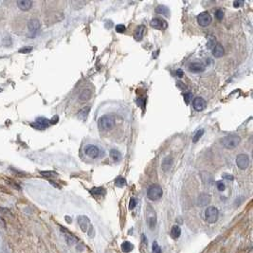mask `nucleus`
Masks as SVG:
<instances>
[{
    "instance_id": "1",
    "label": "nucleus",
    "mask_w": 253,
    "mask_h": 253,
    "mask_svg": "<svg viewBox=\"0 0 253 253\" xmlns=\"http://www.w3.org/2000/svg\"><path fill=\"white\" fill-rule=\"evenodd\" d=\"M78 224L80 228L84 233H87L89 237H94V228H93L92 225L90 223V220L88 217L84 216V215H81L78 217Z\"/></svg>"
},
{
    "instance_id": "2",
    "label": "nucleus",
    "mask_w": 253,
    "mask_h": 253,
    "mask_svg": "<svg viewBox=\"0 0 253 253\" xmlns=\"http://www.w3.org/2000/svg\"><path fill=\"white\" fill-rule=\"evenodd\" d=\"M115 125V118L111 115L102 116L98 120V126L102 131H108Z\"/></svg>"
},
{
    "instance_id": "3",
    "label": "nucleus",
    "mask_w": 253,
    "mask_h": 253,
    "mask_svg": "<svg viewBox=\"0 0 253 253\" xmlns=\"http://www.w3.org/2000/svg\"><path fill=\"white\" fill-rule=\"evenodd\" d=\"M241 139L236 135H229L221 139L222 145L227 149H234L240 143Z\"/></svg>"
},
{
    "instance_id": "4",
    "label": "nucleus",
    "mask_w": 253,
    "mask_h": 253,
    "mask_svg": "<svg viewBox=\"0 0 253 253\" xmlns=\"http://www.w3.org/2000/svg\"><path fill=\"white\" fill-rule=\"evenodd\" d=\"M162 194H163L162 188L157 184L151 185L147 191V197L152 201H157L158 199H160L162 197Z\"/></svg>"
},
{
    "instance_id": "5",
    "label": "nucleus",
    "mask_w": 253,
    "mask_h": 253,
    "mask_svg": "<svg viewBox=\"0 0 253 253\" xmlns=\"http://www.w3.org/2000/svg\"><path fill=\"white\" fill-rule=\"evenodd\" d=\"M219 210L215 207H208L205 210V219L210 224H213L218 220Z\"/></svg>"
},
{
    "instance_id": "6",
    "label": "nucleus",
    "mask_w": 253,
    "mask_h": 253,
    "mask_svg": "<svg viewBox=\"0 0 253 253\" xmlns=\"http://www.w3.org/2000/svg\"><path fill=\"white\" fill-rule=\"evenodd\" d=\"M61 228V231L63 232L64 234V237H65V242H67L69 246H72V245H75V244H77L79 242L78 238L74 235L73 233H71L70 231H68L67 228H63V227H60Z\"/></svg>"
},
{
    "instance_id": "7",
    "label": "nucleus",
    "mask_w": 253,
    "mask_h": 253,
    "mask_svg": "<svg viewBox=\"0 0 253 253\" xmlns=\"http://www.w3.org/2000/svg\"><path fill=\"white\" fill-rule=\"evenodd\" d=\"M212 18L208 12H203L197 16V22L201 27H208L210 25Z\"/></svg>"
},
{
    "instance_id": "8",
    "label": "nucleus",
    "mask_w": 253,
    "mask_h": 253,
    "mask_svg": "<svg viewBox=\"0 0 253 253\" xmlns=\"http://www.w3.org/2000/svg\"><path fill=\"white\" fill-rule=\"evenodd\" d=\"M50 124V120L46 119V118H38L34 123H32L30 125L33 127L34 129L37 130H44L46 128H48Z\"/></svg>"
},
{
    "instance_id": "9",
    "label": "nucleus",
    "mask_w": 253,
    "mask_h": 253,
    "mask_svg": "<svg viewBox=\"0 0 253 253\" xmlns=\"http://www.w3.org/2000/svg\"><path fill=\"white\" fill-rule=\"evenodd\" d=\"M236 164L237 166L242 169V170H246V169L249 166V158L245 154H238L236 157Z\"/></svg>"
},
{
    "instance_id": "10",
    "label": "nucleus",
    "mask_w": 253,
    "mask_h": 253,
    "mask_svg": "<svg viewBox=\"0 0 253 253\" xmlns=\"http://www.w3.org/2000/svg\"><path fill=\"white\" fill-rule=\"evenodd\" d=\"M206 106H207V102H206V101L203 99V98L201 97H196L194 99L193 101V107L194 109L196 110V111H203Z\"/></svg>"
},
{
    "instance_id": "11",
    "label": "nucleus",
    "mask_w": 253,
    "mask_h": 253,
    "mask_svg": "<svg viewBox=\"0 0 253 253\" xmlns=\"http://www.w3.org/2000/svg\"><path fill=\"white\" fill-rule=\"evenodd\" d=\"M86 154L91 158H97L100 157L101 151L95 145H89V146H87L86 148Z\"/></svg>"
},
{
    "instance_id": "12",
    "label": "nucleus",
    "mask_w": 253,
    "mask_h": 253,
    "mask_svg": "<svg viewBox=\"0 0 253 253\" xmlns=\"http://www.w3.org/2000/svg\"><path fill=\"white\" fill-rule=\"evenodd\" d=\"M40 27H41V24L38 19H31L28 23V28H29V30L31 33H33V34H35L36 32L39 30Z\"/></svg>"
},
{
    "instance_id": "13",
    "label": "nucleus",
    "mask_w": 253,
    "mask_h": 253,
    "mask_svg": "<svg viewBox=\"0 0 253 253\" xmlns=\"http://www.w3.org/2000/svg\"><path fill=\"white\" fill-rule=\"evenodd\" d=\"M150 24H151V26L154 29H157V30H163L167 27L166 22L160 19V18H154Z\"/></svg>"
},
{
    "instance_id": "14",
    "label": "nucleus",
    "mask_w": 253,
    "mask_h": 253,
    "mask_svg": "<svg viewBox=\"0 0 253 253\" xmlns=\"http://www.w3.org/2000/svg\"><path fill=\"white\" fill-rule=\"evenodd\" d=\"M17 6L21 11H29L32 6V2L30 0H18Z\"/></svg>"
},
{
    "instance_id": "15",
    "label": "nucleus",
    "mask_w": 253,
    "mask_h": 253,
    "mask_svg": "<svg viewBox=\"0 0 253 253\" xmlns=\"http://www.w3.org/2000/svg\"><path fill=\"white\" fill-rule=\"evenodd\" d=\"M204 69H205V65L201 63H193L189 65V70L191 72L198 73V72L203 71Z\"/></svg>"
},
{
    "instance_id": "16",
    "label": "nucleus",
    "mask_w": 253,
    "mask_h": 253,
    "mask_svg": "<svg viewBox=\"0 0 253 253\" xmlns=\"http://www.w3.org/2000/svg\"><path fill=\"white\" fill-rule=\"evenodd\" d=\"M145 30L146 29H145V27L143 25H140L139 27H138L137 30H136V31H135V35H134L135 39L137 41L141 40L143 38L144 33H145Z\"/></svg>"
},
{
    "instance_id": "17",
    "label": "nucleus",
    "mask_w": 253,
    "mask_h": 253,
    "mask_svg": "<svg viewBox=\"0 0 253 253\" xmlns=\"http://www.w3.org/2000/svg\"><path fill=\"white\" fill-rule=\"evenodd\" d=\"M224 52L225 51H224L223 46L220 44H215V46H213V50H212V54L214 57H216V58L222 57L224 55Z\"/></svg>"
},
{
    "instance_id": "18",
    "label": "nucleus",
    "mask_w": 253,
    "mask_h": 253,
    "mask_svg": "<svg viewBox=\"0 0 253 253\" xmlns=\"http://www.w3.org/2000/svg\"><path fill=\"white\" fill-rule=\"evenodd\" d=\"M147 223H148V226L154 228L156 227V224H157V217H156V212H154L152 210V213H149L147 214Z\"/></svg>"
},
{
    "instance_id": "19",
    "label": "nucleus",
    "mask_w": 253,
    "mask_h": 253,
    "mask_svg": "<svg viewBox=\"0 0 253 253\" xmlns=\"http://www.w3.org/2000/svg\"><path fill=\"white\" fill-rule=\"evenodd\" d=\"M172 164H173V159L171 157H167L164 158L163 161H162V164H161L163 171H165V172L168 171L169 169L172 167Z\"/></svg>"
},
{
    "instance_id": "20",
    "label": "nucleus",
    "mask_w": 253,
    "mask_h": 253,
    "mask_svg": "<svg viewBox=\"0 0 253 253\" xmlns=\"http://www.w3.org/2000/svg\"><path fill=\"white\" fill-rule=\"evenodd\" d=\"M90 193L95 197H101V196L105 194V190L104 188H93L90 190Z\"/></svg>"
},
{
    "instance_id": "21",
    "label": "nucleus",
    "mask_w": 253,
    "mask_h": 253,
    "mask_svg": "<svg viewBox=\"0 0 253 253\" xmlns=\"http://www.w3.org/2000/svg\"><path fill=\"white\" fill-rule=\"evenodd\" d=\"M134 249V246L132 243H130L128 241L123 242V245H121V250H123L124 253H129Z\"/></svg>"
},
{
    "instance_id": "22",
    "label": "nucleus",
    "mask_w": 253,
    "mask_h": 253,
    "mask_svg": "<svg viewBox=\"0 0 253 253\" xmlns=\"http://www.w3.org/2000/svg\"><path fill=\"white\" fill-rule=\"evenodd\" d=\"M181 235V228L178 226H174L171 229V236L174 239L179 238Z\"/></svg>"
},
{
    "instance_id": "23",
    "label": "nucleus",
    "mask_w": 253,
    "mask_h": 253,
    "mask_svg": "<svg viewBox=\"0 0 253 253\" xmlns=\"http://www.w3.org/2000/svg\"><path fill=\"white\" fill-rule=\"evenodd\" d=\"M157 12L159 13V14L165 15V16H169V14H170L169 9L166 6H158L157 8Z\"/></svg>"
},
{
    "instance_id": "24",
    "label": "nucleus",
    "mask_w": 253,
    "mask_h": 253,
    "mask_svg": "<svg viewBox=\"0 0 253 253\" xmlns=\"http://www.w3.org/2000/svg\"><path fill=\"white\" fill-rule=\"evenodd\" d=\"M210 202V196L207 194H201L198 198V204L201 206H205Z\"/></svg>"
},
{
    "instance_id": "25",
    "label": "nucleus",
    "mask_w": 253,
    "mask_h": 253,
    "mask_svg": "<svg viewBox=\"0 0 253 253\" xmlns=\"http://www.w3.org/2000/svg\"><path fill=\"white\" fill-rule=\"evenodd\" d=\"M110 156H111L112 159H114L115 161H119L121 159V154L118 151V150H115V149L111 150Z\"/></svg>"
},
{
    "instance_id": "26",
    "label": "nucleus",
    "mask_w": 253,
    "mask_h": 253,
    "mask_svg": "<svg viewBox=\"0 0 253 253\" xmlns=\"http://www.w3.org/2000/svg\"><path fill=\"white\" fill-rule=\"evenodd\" d=\"M89 110H90V106H87V107H84L83 110H81L79 112V117L81 119L84 120L86 118H87V115L89 113Z\"/></svg>"
},
{
    "instance_id": "27",
    "label": "nucleus",
    "mask_w": 253,
    "mask_h": 253,
    "mask_svg": "<svg viewBox=\"0 0 253 253\" xmlns=\"http://www.w3.org/2000/svg\"><path fill=\"white\" fill-rule=\"evenodd\" d=\"M91 96V92L89 90H86L84 89L82 91V93L80 94V99H81L82 101H86V100H88Z\"/></svg>"
},
{
    "instance_id": "28",
    "label": "nucleus",
    "mask_w": 253,
    "mask_h": 253,
    "mask_svg": "<svg viewBox=\"0 0 253 253\" xmlns=\"http://www.w3.org/2000/svg\"><path fill=\"white\" fill-rule=\"evenodd\" d=\"M203 134H204V130H203V129L198 130L197 132H196V133L194 135V137H193V142H197L198 140L200 139V138L203 136Z\"/></svg>"
},
{
    "instance_id": "29",
    "label": "nucleus",
    "mask_w": 253,
    "mask_h": 253,
    "mask_svg": "<svg viewBox=\"0 0 253 253\" xmlns=\"http://www.w3.org/2000/svg\"><path fill=\"white\" fill-rule=\"evenodd\" d=\"M115 185L117 187H120V188H121V187H123L126 185V180L123 178V177H118V178L116 179L115 181Z\"/></svg>"
},
{
    "instance_id": "30",
    "label": "nucleus",
    "mask_w": 253,
    "mask_h": 253,
    "mask_svg": "<svg viewBox=\"0 0 253 253\" xmlns=\"http://www.w3.org/2000/svg\"><path fill=\"white\" fill-rule=\"evenodd\" d=\"M152 250H153V253H161V248L157 241H154L153 246H152Z\"/></svg>"
},
{
    "instance_id": "31",
    "label": "nucleus",
    "mask_w": 253,
    "mask_h": 253,
    "mask_svg": "<svg viewBox=\"0 0 253 253\" xmlns=\"http://www.w3.org/2000/svg\"><path fill=\"white\" fill-rule=\"evenodd\" d=\"M184 100L186 101V104H190V101H193V94L190 93V92L185 93V94H184Z\"/></svg>"
},
{
    "instance_id": "32",
    "label": "nucleus",
    "mask_w": 253,
    "mask_h": 253,
    "mask_svg": "<svg viewBox=\"0 0 253 253\" xmlns=\"http://www.w3.org/2000/svg\"><path fill=\"white\" fill-rule=\"evenodd\" d=\"M125 30H126V27L124 25H121V24L117 25V27H116V31L117 32H119V33H123Z\"/></svg>"
},
{
    "instance_id": "33",
    "label": "nucleus",
    "mask_w": 253,
    "mask_h": 253,
    "mask_svg": "<svg viewBox=\"0 0 253 253\" xmlns=\"http://www.w3.org/2000/svg\"><path fill=\"white\" fill-rule=\"evenodd\" d=\"M32 50V48L31 46H24V48H22L19 49V53H30V51Z\"/></svg>"
},
{
    "instance_id": "34",
    "label": "nucleus",
    "mask_w": 253,
    "mask_h": 253,
    "mask_svg": "<svg viewBox=\"0 0 253 253\" xmlns=\"http://www.w3.org/2000/svg\"><path fill=\"white\" fill-rule=\"evenodd\" d=\"M41 175H44V176H46V177H51V176L57 175V174L54 172H41Z\"/></svg>"
},
{
    "instance_id": "35",
    "label": "nucleus",
    "mask_w": 253,
    "mask_h": 253,
    "mask_svg": "<svg viewBox=\"0 0 253 253\" xmlns=\"http://www.w3.org/2000/svg\"><path fill=\"white\" fill-rule=\"evenodd\" d=\"M215 17H216L218 20H222L223 17H224V12H223V11H221V10L216 11V12H215Z\"/></svg>"
},
{
    "instance_id": "36",
    "label": "nucleus",
    "mask_w": 253,
    "mask_h": 253,
    "mask_svg": "<svg viewBox=\"0 0 253 253\" xmlns=\"http://www.w3.org/2000/svg\"><path fill=\"white\" fill-rule=\"evenodd\" d=\"M136 205H137V200H136L135 198H131L130 202H129V209L133 210L136 207Z\"/></svg>"
},
{
    "instance_id": "37",
    "label": "nucleus",
    "mask_w": 253,
    "mask_h": 253,
    "mask_svg": "<svg viewBox=\"0 0 253 253\" xmlns=\"http://www.w3.org/2000/svg\"><path fill=\"white\" fill-rule=\"evenodd\" d=\"M216 186H217V188H218V190L220 191H223L225 190V188H226V187H225V184L223 183L222 181H218L216 183Z\"/></svg>"
},
{
    "instance_id": "38",
    "label": "nucleus",
    "mask_w": 253,
    "mask_h": 253,
    "mask_svg": "<svg viewBox=\"0 0 253 253\" xmlns=\"http://www.w3.org/2000/svg\"><path fill=\"white\" fill-rule=\"evenodd\" d=\"M244 5V1H234L233 2V6L235 8H239Z\"/></svg>"
},
{
    "instance_id": "39",
    "label": "nucleus",
    "mask_w": 253,
    "mask_h": 253,
    "mask_svg": "<svg viewBox=\"0 0 253 253\" xmlns=\"http://www.w3.org/2000/svg\"><path fill=\"white\" fill-rule=\"evenodd\" d=\"M223 178L228 179V180H233V176L231 175H228V174H224L223 175Z\"/></svg>"
},
{
    "instance_id": "40",
    "label": "nucleus",
    "mask_w": 253,
    "mask_h": 253,
    "mask_svg": "<svg viewBox=\"0 0 253 253\" xmlns=\"http://www.w3.org/2000/svg\"><path fill=\"white\" fill-rule=\"evenodd\" d=\"M0 228H6V222L2 217H0Z\"/></svg>"
},
{
    "instance_id": "41",
    "label": "nucleus",
    "mask_w": 253,
    "mask_h": 253,
    "mask_svg": "<svg viewBox=\"0 0 253 253\" xmlns=\"http://www.w3.org/2000/svg\"><path fill=\"white\" fill-rule=\"evenodd\" d=\"M176 75L178 76L179 78H181L182 76H183V71H182L181 69H177L176 70Z\"/></svg>"
},
{
    "instance_id": "42",
    "label": "nucleus",
    "mask_w": 253,
    "mask_h": 253,
    "mask_svg": "<svg viewBox=\"0 0 253 253\" xmlns=\"http://www.w3.org/2000/svg\"><path fill=\"white\" fill-rule=\"evenodd\" d=\"M1 91H2V89H1V88H0V92H1Z\"/></svg>"
}]
</instances>
